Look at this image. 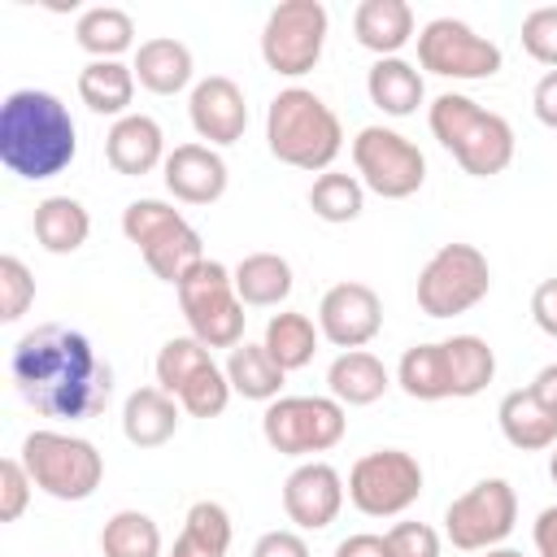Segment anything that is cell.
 Here are the masks:
<instances>
[{
    "label": "cell",
    "instance_id": "f546056e",
    "mask_svg": "<svg viewBox=\"0 0 557 557\" xmlns=\"http://www.w3.org/2000/svg\"><path fill=\"white\" fill-rule=\"evenodd\" d=\"M78 100L100 117H126L135 100V70L126 61H87L78 70Z\"/></svg>",
    "mask_w": 557,
    "mask_h": 557
},
{
    "label": "cell",
    "instance_id": "4fadbf2b",
    "mask_svg": "<svg viewBox=\"0 0 557 557\" xmlns=\"http://www.w3.org/2000/svg\"><path fill=\"white\" fill-rule=\"evenodd\" d=\"M518 522V492L509 479H479L444 509V540L461 553H487L509 540Z\"/></svg>",
    "mask_w": 557,
    "mask_h": 557
},
{
    "label": "cell",
    "instance_id": "d590c367",
    "mask_svg": "<svg viewBox=\"0 0 557 557\" xmlns=\"http://www.w3.org/2000/svg\"><path fill=\"white\" fill-rule=\"evenodd\" d=\"M100 557H161V527L144 509H117L100 527Z\"/></svg>",
    "mask_w": 557,
    "mask_h": 557
},
{
    "label": "cell",
    "instance_id": "ffe728a7",
    "mask_svg": "<svg viewBox=\"0 0 557 557\" xmlns=\"http://www.w3.org/2000/svg\"><path fill=\"white\" fill-rule=\"evenodd\" d=\"M165 131L157 117L148 113H126L109 126L104 135V161L122 174V178H144L157 165H165Z\"/></svg>",
    "mask_w": 557,
    "mask_h": 557
},
{
    "label": "cell",
    "instance_id": "d6a6232c",
    "mask_svg": "<svg viewBox=\"0 0 557 557\" xmlns=\"http://www.w3.org/2000/svg\"><path fill=\"white\" fill-rule=\"evenodd\" d=\"M231 553V513L218 500H196L183 518V531L170 557H226Z\"/></svg>",
    "mask_w": 557,
    "mask_h": 557
},
{
    "label": "cell",
    "instance_id": "cb8c5ba5",
    "mask_svg": "<svg viewBox=\"0 0 557 557\" xmlns=\"http://www.w3.org/2000/svg\"><path fill=\"white\" fill-rule=\"evenodd\" d=\"M352 35L374 57H400L413 35V9L405 0H361L352 9Z\"/></svg>",
    "mask_w": 557,
    "mask_h": 557
},
{
    "label": "cell",
    "instance_id": "9c48e42d",
    "mask_svg": "<svg viewBox=\"0 0 557 557\" xmlns=\"http://www.w3.org/2000/svg\"><path fill=\"white\" fill-rule=\"evenodd\" d=\"M348 431L344 405L335 396H278L261 413V435L283 457H313L331 453Z\"/></svg>",
    "mask_w": 557,
    "mask_h": 557
},
{
    "label": "cell",
    "instance_id": "8d00e7d4",
    "mask_svg": "<svg viewBox=\"0 0 557 557\" xmlns=\"http://www.w3.org/2000/svg\"><path fill=\"white\" fill-rule=\"evenodd\" d=\"M309 209L313 218L339 226V222H357L361 209H366V187L357 174H344V170H326L313 178L309 187Z\"/></svg>",
    "mask_w": 557,
    "mask_h": 557
},
{
    "label": "cell",
    "instance_id": "277c9868",
    "mask_svg": "<svg viewBox=\"0 0 557 557\" xmlns=\"http://www.w3.org/2000/svg\"><path fill=\"white\" fill-rule=\"evenodd\" d=\"M426 126L440 148L453 152V161L474 178L505 174L513 161V126L461 91H440L426 104Z\"/></svg>",
    "mask_w": 557,
    "mask_h": 557
},
{
    "label": "cell",
    "instance_id": "ab89813d",
    "mask_svg": "<svg viewBox=\"0 0 557 557\" xmlns=\"http://www.w3.org/2000/svg\"><path fill=\"white\" fill-rule=\"evenodd\" d=\"M387 557H440V531L426 522H396L383 531Z\"/></svg>",
    "mask_w": 557,
    "mask_h": 557
},
{
    "label": "cell",
    "instance_id": "ac0fdd59",
    "mask_svg": "<svg viewBox=\"0 0 557 557\" xmlns=\"http://www.w3.org/2000/svg\"><path fill=\"white\" fill-rule=\"evenodd\" d=\"M187 117H191V131L209 144V148H231L244 139L248 131V100H244V87L226 74H209L191 87L187 96Z\"/></svg>",
    "mask_w": 557,
    "mask_h": 557
},
{
    "label": "cell",
    "instance_id": "b9f144b4",
    "mask_svg": "<svg viewBox=\"0 0 557 557\" xmlns=\"http://www.w3.org/2000/svg\"><path fill=\"white\" fill-rule=\"evenodd\" d=\"M252 557H309V544H305V535H300V531H287V527H278V531H265V535H257V544H252Z\"/></svg>",
    "mask_w": 557,
    "mask_h": 557
},
{
    "label": "cell",
    "instance_id": "3957f363",
    "mask_svg": "<svg viewBox=\"0 0 557 557\" xmlns=\"http://www.w3.org/2000/svg\"><path fill=\"white\" fill-rule=\"evenodd\" d=\"M265 144L274 161L309 174H326L344 148V126L335 109L309 87H283L265 109Z\"/></svg>",
    "mask_w": 557,
    "mask_h": 557
},
{
    "label": "cell",
    "instance_id": "5bb4252c",
    "mask_svg": "<svg viewBox=\"0 0 557 557\" xmlns=\"http://www.w3.org/2000/svg\"><path fill=\"white\" fill-rule=\"evenodd\" d=\"M344 487L366 518H400L422 496V466L405 448H374L352 461Z\"/></svg>",
    "mask_w": 557,
    "mask_h": 557
},
{
    "label": "cell",
    "instance_id": "d6986e66",
    "mask_svg": "<svg viewBox=\"0 0 557 557\" xmlns=\"http://www.w3.org/2000/svg\"><path fill=\"white\" fill-rule=\"evenodd\" d=\"M161 178H165V191L183 205H213L226 196V161L218 148L209 144H178L170 148L165 165H161Z\"/></svg>",
    "mask_w": 557,
    "mask_h": 557
},
{
    "label": "cell",
    "instance_id": "f1b7e54d",
    "mask_svg": "<svg viewBox=\"0 0 557 557\" xmlns=\"http://www.w3.org/2000/svg\"><path fill=\"white\" fill-rule=\"evenodd\" d=\"M326 387H331V396H335L344 409H348V405H374V400H383V392L392 387V374H387V366H383L374 352L352 348V352H339V357L331 361Z\"/></svg>",
    "mask_w": 557,
    "mask_h": 557
},
{
    "label": "cell",
    "instance_id": "8fae6325",
    "mask_svg": "<svg viewBox=\"0 0 557 557\" xmlns=\"http://www.w3.org/2000/svg\"><path fill=\"white\" fill-rule=\"evenodd\" d=\"M326 4L322 0H283L261 26V61L278 78H305L326 48Z\"/></svg>",
    "mask_w": 557,
    "mask_h": 557
},
{
    "label": "cell",
    "instance_id": "1f68e13d",
    "mask_svg": "<svg viewBox=\"0 0 557 557\" xmlns=\"http://www.w3.org/2000/svg\"><path fill=\"white\" fill-rule=\"evenodd\" d=\"M440 344H444L448 383H453L457 400L479 396L496 379V352H492V344L483 335H453V339H440Z\"/></svg>",
    "mask_w": 557,
    "mask_h": 557
},
{
    "label": "cell",
    "instance_id": "7dc6e473",
    "mask_svg": "<svg viewBox=\"0 0 557 557\" xmlns=\"http://www.w3.org/2000/svg\"><path fill=\"white\" fill-rule=\"evenodd\" d=\"M527 387H531V392H535V396H540V400H544V405L557 413V361H548V366H544V370H540V374H535Z\"/></svg>",
    "mask_w": 557,
    "mask_h": 557
},
{
    "label": "cell",
    "instance_id": "681fc988",
    "mask_svg": "<svg viewBox=\"0 0 557 557\" xmlns=\"http://www.w3.org/2000/svg\"><path fill=\"white\" fill-rule=\"evenodd\" d=\"M548 479L557 483V444H553V453H548Z\"/></svg>",
    "mask_w": 557,
    "mask_h": 557
},
{
    "label": "cell",
    "instance_id": "f6af8a7d",
    "mask_svg": "<svg viewBox=\"0 0 557 557\" xmlns=\"http://www.w3.org/2000/svg\"><path fill=\"white\" fill-rule=\"evenodd\" d=\"M335 557H387V544H383V535L357 531V535H344L335 544Z\"/></svg>",
    "mask_w": 557,
    "mask_h": 557
},
{
    "label": "cell",
    "instance_id": "6da1fadb",
    "mask_svg": "<svg viewBox=\"0 0 557 557\" xmlns=\"http://www.w3.org/2000/svg\"><path fill=\"white\" fill-rule=\"evenodd\" d=\"M9 374L17 396L35 413L57 422H87L104 413L113 396V366L83 331L65 322H44L26 331L9 352Z\"/></svg>",
    "mask_w": 557,
    "mask_h": 557
},
{
    "label": "cell",
    "instance_id": "4316f807",
    "mask_svg": "<svg viewBox=\"0 0 557 557\" xmlns=\"http://www.w3.org/2000/svg\"><path fill=\"white\" fill-rule=\"evenodd\" d=\"M74 44L91 61H122V52L135 48V17L117 4H91L74 22Z\"/></svg>",
    "mask_w": 557,
    "mask_h": 557
},
{
    "label": "cell",
    "instance_id": "d4e9b609",
    "mask_svg": "<svg viewBox=\"0 0 557 557\" xmlns=\"http://www.w3.org/2000/svg\"><path fill=\"white\" fill-rule=\"evenodd\" d=\"M366 96L387 117H409L426 100V83H422V70L413 61H405V57H379L370 65V74H366Z\"/></svg>",
    "mask_w": 557,
    "mask_h": 557
},
{
    "label": "cell",
    "instance_id": "603a6c76",
    "mask_svg": "<svg viewBox=\"0 0 557 557\" xmlns=\"http://www.w3.org/2000/svg\"><path fill=\"white\" fill-rule=\"evenodd\" d=\"M496 422H500V435L518 453H544V448L557 444V413L531 387L505 392L500 405H496Z\"/></svg>",
    "mask_w": 557,
    "mask_h": 557
},
{
    "label": "cell",
    "instance_id": "7a4b0ae2",
    "mask_svg": "<svg viewBox=\"0 0 557 557\" xmlns=\"http://www.w3.org/2000/svg\"><path fill=\"white\" fill-rule=\"evenodd\" d=\"M78 157V126L61 96L17 87L0 104V165L26 183L57 178Z\"/></svg>",
    "mask_w": 557,
    "mask_h": 557
},
{
    "label": "cell",
    "instance_id": "44dd1931",
    "mask_svg": "<svg viewBox=\"0 0 557 557\" xmlns=\"http://www.w3.org/2000/svg\"><path fill=\"white\" fill-rule=\"evenodd\" d=\"M131 70H135V83H139L144 91H152V96H178V91L196 87V83H191V74H196L191 48H187L183 39H170V35L144 39V44L135 48Z\"/></svg>",
    "mask_w": 557,
    "mask_h": 557
},
{
    "label": "cell",
    "instance_id": "74e56055",
    "mask_svg": "<svg viewBox=\"0 0 557 557\" xmlns=\"http://www.w3.org/2000/svg\"><path fill=\"white\" fill-rule=\"evenodd\" d=\"M35 305V274L26 270L22 257L4 252L0 257V322H17Z\"/></svg>",
    "mask_w": 557,
    "mask_h": 557
},
{
    "label": "cell",
    "instance_id": "c3c4849f",
    "mask_svg": "<svg viewBox=\"0 0 557 557\" xmlns=\"http://www.w3.org/2000/svg\"><path fill=\"white\" fill-rule=\"evenodd\" d=\"M479 557H527V553H518V548H505V544H496V548H487V553H479Z\"/></svg>",
    "mask_w": 557,
    "mask_h": 557
},
{
    "label": "cell",
    "instance_id": "bcb514c9",
    "mask_svg": "<svg viewBox=\"0 0 557 557\" xmlns=\"http://www.w3.org/2000/svg\"><path fill=\"white\" fill-rule=\"evenodd\" d=\"M531 540H535V557H557V505L540 509V518L531 527Z\"/></svg>",
    "mask_w": 557,
    "mask_h": 557
},
{
    "label": "cell",
    "instance_id": "ee69618b",
    "mask_svg": "<svg viewBox=\"0 0 557 557\" xmlns=\"http://www.w3.org/2000/svg\"><path fill=\"white\" fill-rule=\"evenodd\" d=\"M531 113L540 117V126L557 131V70H544L535 91H531Z\"/></svg>",
    "mask_w": 557,
    "mask_h": 557
},
{
    "label": "cell",
    "instance_id": "9a60e30c",
    "mask_svg": "<svg viewBox=\"0 0 557 557\" xmlns=\"http://www.w3.org/2000/svg\"><path fill=\"white\" fill-rule=\"evenodd\" d=\"M500 61H505L500 48L461 17H431L418 30V70L426 74L479 83V78L500 74Z\"/></svg>",
    "mask_w": 557,
    "mask_h": 557
},
{
    "label": "cell",
    "instance_id": "836d02e7",
    "mask_svg": "<svg viewBox=\"0 0 557 557\" xmlns=\"http://www.w3.org/2000/svg\"><path fill=\"white\" fill-rule=\"evenodd\" d=\"M318 339H322V331L313 326V318H309V313H296V309L274 313V318L265 322V335H261L265 352H270V357H274V361L287 370V374L313 361Z\"/></svg>",
    "mask_w": 557,
    "mask_h": 557
},
{
    "label": "cell",
    "instance_id": "2e32d148",
    "mask_svg": "<svg viewBox=\"0 0 557 557\" xmlns=\"http://www.w3.org/2000/svg\"><path fill=\"white\" fill-rule=\"evenodd\" d=\"M318 331L339 352L366 348L383 331V300H379V292L370 283H357V278H344V283L326 287L322 300H318Z\"/></svg>",
    "mask_w": 557,
    "mask_h": 557
},
{
    "label": "cell",
    "instance_id": "83f0119b",
    "mask_svg": "<svg viewBox=\"0 0 557 557\" xmlns=\"http://www.w3.org/2000/svg\"><path fill=\"white\" fill-rule=\"evenodd\" d=\"M231 278H235V292H239V300L248 309H278L296 287L292 261L278 257V252H248L231 270Z\"/></svg>",
    "mask_w": 557,
    "mask_h": 557
},
{
    "label": "cell",
    "instance_id": "484cf974",
    "mask_svg": "<svg viewBox=\"0 0 557 557\" xmlns=\"http://www.w3.org/2000/svg\"><path fill=\"white\" fill-rule=\"evenodd\" d=\"M30 231H35V244L52 257H70L87 244L91 235V213L83 209V200L74 196H44L35 205V218H30Z\"/></svg>",
    "mask_w": 557,
    "mask_h": 557
},
{
    "label": "cell",
    "instance_id": "30bf717a",
    "mask_svg": "<svg viewBox=\"0 0 557 557\" xmlns=\"http://www.w3.org/2000/svg\"><path fill=\"white\" fill-rule=\"evenodd\" d=\"M492 292V265L474 244H444L418 274V309L426 318L470 313Z\"/></svg>",
    "mask_w": 557,
    "mask_h": 557
},
{
    "label": "cell",
    "instance_id": "8992f818",
    "mask_svg": "<svg viewBox=\"0 0 557 557\" xmlns=\"http://www.w3.org/2000/svg\"><path fill=\"white\" fill-rule=\"evenodd\" d=\"M17 457L30 474V483L52 500H87V496H96V487L104 479L100 448L83 435H70V431L39 426L22 440Z\"/></svg>",
    "mask_w": 557,
    "mask_h": 557
},
{
    "label": "cell",
    "instance_id": "7bdbcfd3",
    "mask_svg": "<svg viewBox=\"0 0 557 557\" xmlns=\"http://www.w3.org/2000/svg\"><path fill=\"white\" fill-rule=\"evenodd\" d=\"M531 318L548 339H557V278H544L531 292Z\"/></svg>",
    "mask_w": 557,
    "mask_h": 557
},
{
    "label": "cell",
    "instance_id": "52a82bcc",
    "mask_svg": "<svg viewBox=\"0 0 557 557\" xmlns=\"http://www.w3.org/2000/svg\"><path fill=\"white\" fill-rule=\"evenodd\" d=\"M178 309L187 318V335H196L205 348H235L244 344L248 305L235 292V278L222 261H200L178 287Z\"/></svg>",
    "mask_w": 557,
    "mask_h": 557
},
{
    "label": "cell",
    "instance_id": "e575fe53",
    "mask_svg": "<svg viewBox=\"0 0 557 557\" xmlns=\"http://www.w3.org/2000/svg\"><path fill=\"white\" fill-rule=\"evenodd\" d=\"M396 383H400V392L413 396V400H448V396H453V383H448L444 344H409V348L400 352Z\"/></svg>",
    "mask_w": 557,
    "mask_h": 557
},
{
    "label": "cell",
    "instance_id": "4dcf8cb0",
    "mask_svg": "<svg viewBox=\"0 0 557 557\" xmlns=\"http://www.w3.org/2000/svg\"><path fill=\"white\" fill-rule=\"evenodd\" d=\"M226 379H231V392L235 396H244V400H278V392H283V379H287V370L265 352V344H235L231 352H226Z\"/></svg>",
    "mask_w": 557,
    "mask_h": 557
},
{
    "label": "cell",
    "instance_id": "7c38bea8",
    "mask_svg": "<svg viewBox=\"0 0 557 557\" xmlns=\"http://www.w3.org/2000/svg\"><path fill=\"white\" fill-rule=\"evenodd\" d=\"M352 170L366 191L383 200H409L426 183V157L392 126H361L352 139Z\"/></svg>",
    "mask_w": 557,
    "mask_h": 557
},
{
    "label": "cell",
    "instance_id": "5b68a950",
    "mask_svg": "<svg viewBox=\"0 0 557 557\" xmlns=\"http://www.w3.org/2000/svg\"><path fill=\"white\" fill-rule=\"evenodd\" d=\"M122 235L139 248L144 265H148L161 283H170V287H178V283L205 261V239H200V231H196L174 205H165V200H157V196H139V200H131V205L122 209Z\"/></svg>",
    "mask_w": 557,
    "mask_h": 557
},
{
    "label": "cell",
    "instance_id": "ba28073f",
    "mask_svg": "<svg viewBox=\"0 0 557 557\" xmlns=\"http://www.w3.org/2000/svg\"><path fill=\"white\" fill-rule=\"evenodd\" d=\"M152 370H157V387L170 392L191 418H218L235 396L226 370L213 361V348H205L196 335L165 339Z\"/></svg>",
    "mask_w": 557,
    "mask_h": 557
},
{
    "label": "cell",
    "instance_id": "f35d334b",
    "mask_svg": "<svg viewBox=\"0 0 557 557\" xmlns=\"http://www.w3.org/2000/svg\"><path fill=\"white\" fill-rule=\"evenodd\" d=\"M522 48L531 61L557 70V4H540L522 17Z\"/></svg>",
    "mask_w": 557,
    "mask_h": 557
},
{
    "label": "cell",
    "instance_id": "e0dca14e",
    "mask_svg": "<svg viewBox=\"0 0 557 557\" xmlns=\"http://www.w3.org/2000/svg\"><path fill=\"white\" fill-rule=\"evenodd\" d=\"M344 496H348L344 474L322 457L300 461L283 479V513H287V522L296 531H326L339 518Z\"/></svg>",
    "mask_w": 557,
    "mask_h": 557
},
{
    "label": "cell",
    "instance_id": "60d3db41",
    "mask_svg": "<svg viewBox=\"0 0 557 557\" xmlns=\"http://www.w3.org/2000/svg\"><path fill=\"white\" fill-rule=\"evenodd\" d=\"M30 492H35V483L22 466V457H4L0 461V522H17L30 505Z\"/></svg>",
    "mask_w": 557,
    "mask_h": 557
},
{
    "label": "cell",
    "instance_id": "7402d4cb",
    "mask_svg": "<svg viewBox=\"0 0 557 557\" xmlns=\"http://www.w3.org/2000/svg\"><path fill=\"white\" fill-rule=\"evenodd\" d=\"M178 422H183V405L170 392H161L157 383L152 387H135L122 400V435L135 448H161V444H170L174 431H178Z\"/></svg>",
    "mask_w": 557,
    "mask_h": 557
}]
</instances>
